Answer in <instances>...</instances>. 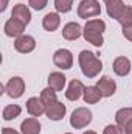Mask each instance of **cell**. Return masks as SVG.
Wrapping results in <instances>:
<instances>
[{"label": "cell", "instance_id": "obj_6", "mask_svg": "<svg viewBox=\"0 0 132 134\" xmlns=\"http://www.w3.org/2000/svg\"><path fill=\"white\" fill-rule=\"evenodd\" d=\"M6 92L11 98H19L23 95L25 92V81L20 76H13L8 83H6Z\"/></svg>", "mask_w": 132, "mask_h": 134}, {"label": "cell", "instance_id": "obj_16", "mask_svg": "<svg viewBox=\"0 0 132 134\" xmlns=\"http://www.w3.org/2000/svg\"><path fill=\"white\" fill-rule=\"evenodd\" d=\"M81 34H82V28L76 22H68L65 27L62 28V36L67 41H76Z\"/></svg>", "mask_w": 132, "mask_h": 134}, {"label": "cell", "instance_id": "obj_9", "mask_svg": "<svg viewBox=\"0 0 132 134\" xmlns=\"http://www.w3.org/2000/svg\"><path fill=\"white\" fill-rule=\"evenodd\" d=\"M84 91H86V87H84V84L79 80H71L68 87H67V92H65L67 100H70V101L79 100L84 95Z\"/></svg>", "mask_w": 132, "mask_h": 134}, {"label": "cell", "instance_id": "obj_33", "mask_svg": "<svg viewBox=\"0 0 132 134\" xmlns=\"http://www.w3.org/2000/svg\"><path fill=\"white\" fill-rule=\"evenodd\" d=\"M104 2H106V3H107V2H110V0H104Z\"/></svg>", "mask_w": 132, "mask_h": 134}, {"label": "cell", "instance_id": "obj_4", "mask_svg": "<svg viewBox=\"0 0 132 134\" xmlns=\"http://www.w3.org/2000/svg\"><path fill=\"white\" fill-rule=\"evenodd\" d=\"M101 14V6L98 0H81L78 5V16L81 19H90Z\"/></svg>", "mask_w": 132, "mask_h": 134}, {"label": "cell", "instance_id": "obj_14", "mask_svg": "<svg viewBox=\"0 0 132 134\" xmlns=\"http://www.w3.org/2000/svg\"><path fill=\"white\" fill-rule=\"evenodd\" d=\"M67 112V108L65 104H62L61 101H56L55 104H51V106H48L47 108V111H45V114H47V117L50 119V120H61L64 115H65Z\"/></svg>", "mask_w": 132, "mask_h": 134}, {"label": "cell", "instance_id": "obj_26", "mask_svg": "<svg viewBox=\"0 0 132 134\" xmlns=\"http://www.w3.org/2000/svg\"><path fill=\"white\" fill-rule=\"evenodd\" d=\"M103 134H124V131H123V128L118 126V125H107V126L104 128Z\"/></svg>", "mask_w": 132, "mask_h": 134}, {"label": "cell", "instance_id": "obj_22", "mask_svg": "<svg viewBox=\"0 0 132 134\" xmlns=\"http://www.w3.org/2000/svg\"><path fill=\"white\" fill-rule=\"evenodd\" d=\"M20 112H22V108L19 104H8V106H5L2 115H3V120L9 122V120H14L16 117H19Z\"/></svg>", "mask_w": 132, "mask_h": 134}, {"label": "cell", "instance_id": "obj_28", "mask_svg": "<svg viewBox=\"0 0 132 134\" xmlns=\"http://www.w3.org/2000/svg\"><path fill=\"white\" fill-rule=\"evenodd\" d=\"M123 36L132 42V25L131 27H123Z\"/></svg>", "mask_w": 132, "mask_h": 134}, {"label": "cell", "instance_id": "obj_34", "mask_svg": "<svg viewBox=\"0 0 132 134\" xmlns=\"http://www.w3.org/2000/svg\"><path fill=\"white\" fill-rule=\"evenodd\" d=\"M65 134H71V133H65Z\"/></svg>", "mask_w": 132, "mask_h": 134}, {"label": "cell", "instance_id": "obj_5", "mask_svg": "<svg viewBox=\"0 0 132 134\" xmlns=\"http://www.w3.org/2000/svg\"><path fill=\"white\" fill-rule=\"evenodd\" d=\"M53 63H55L56 67H59L62 70H67V69H70L73 66V55L67 48H59L53 55Z\"/></svg>", "mask_w": 132, "mask_h": 134}, {"label": "cell", "instance_id": "obj_8", "mask_svg": "<svg viewBox=\"0 0 132 134\" xmlns=\"http://www.w3.org/2000/svg\"><path fill=\"white\" fill-rule=\"evenodd\" d=\"M25 27H27V25H25L23 22H20L19 19L11 17V19L6 20V24H5V34H6V36H11V37H19V36L23 34Z\"/></svg>", "mask_w": 132, "mask_h": 134}, {"label": "cell", "instance_id": "obj_21", "mask_svg": "<svg viewBox=\"0 0 132 134\" xmlns=\"http://www.w3.org/2000/svg\"><path fill=\"white\" fill-rule=\"evenodd\" d=\"M84 101L86 103H89V104H95V103H98L101 100V92H99V89L97 86H89V87H86V91H84Z\"/></svg>", "mask_w": 132, "mask_h": 134}, {"label": "cell", "instance_id": "obj_3", "mask_svg": "<svg viewBox=\"0 0 132 134\" xmlns=\"http://www.w3.org/2000/svg\"><path fill=\"white\" fill-rule=\"evenodd\" d=\"M90 122H92V111H90V109H87V108H76V109L71 112L70 125H71L75 130L86 128Z\"/></svg>", "mask_w": 132, "mask_h": 134}, {"label": "cell", "instance_id": "obj_30", "mask_svg": "<svg viewBox=\"0 0 132 134\" xmlns=\"http://www.w3.org/2000/svg\"><path fill=\"white\" fill-rule=\"evenodd\" d=\"M124 133L126 134H132V122H129V123L124 126Z\"/></svg>", "mask_w": 132, "mask_h": 134}, {"label": "cell", "instance_id": "obj_7", "mask_svg": "<svg viewBox=\"0 0 132 134\" xmlns=\"http://www.w3.org/2000/svg\"><path fill=\"white\" fill-rule=\"evenodd\" d=\"M34 47H36V41H34L33 36L22 34V36L16 37L14 48H16L19 53H30V52H33L34 50Z\"/></svg>", "mask_w": 132, "mask_h": 134}, {"label": "cell", "instance_id": "obj_19", "mask_svg": "<svg viewBox=\"0 0 132 134\" xmlns=\"http://www.w3.org/2000/svg\"><path fill=\"white\" fill-rule=\"evenodd\" d=\"M65 75H62L61 72H51L48 75V86L55 91H62L65 86Z\"/></svg>", "mask_w": 132, "mask_h": 134}, {"label": "cell", "instance_id": "obj_27", "mask_svg": "<svg viewBox=\"0 0 132 134\" xmlns=\"http://www.w3.org/2000/svg\"><path fill=\"white\" fill-rule=\"evenodd\" d=\"M47 2H48V0H28L30 6H31L33 9H36V11L44 9V8L47 6Z\"/></svg>", "mask_w": 132, "mask_h": 134}, {"label": "cell", "instance_id": "obj_12", "mask_svg": "<svg viewBox=\"0 0 132 134\" xmlns=\"http://www.w3.org/2000/svg\"><path fill=\"white\" fill-rule=\"evenodd\" d=\"M27 111H28L30 115H33V117H39V115H42V114L47 111V106L44 104V101L40 100V98H37V97H31L30 100L27 101Z\"/></svg>", "mask_w": 132, "mask_h": 134}, {"label": "cell", "instance_id": "obj_1", "mask_svg": "<svg viewBox=\"0 0 132 134\" xmlns=\"http://www.w3.org/2000/svg\"><path fill=\"white\" fill-rule=\"evenodd\" d=\"M104 30H106V22L104 20L92 19V20H87L86 27L82 28V34H84V39L87 42H90L95 47H101L104 44V37H103Z\"/></svg>", "mask_w": 132, "mask_h": 134}, {"label": "cell", "instance_id": "obj_18", "mask_svg": "<svg viewBox=\"0 0 132 134\" xmlns=\"http://www.w3.org/2000/svg\"><path fill=\"white\" fill-rule=\"evenodd\" d=\"M20 130H22V134H39L40 133V123L37 119L30 117L20 123Z\"/></svg>", "mask_w": 132, "mask_h": 134}, {"label": "cell", "instance_id": "obj_17", "mask_svg": "<svg viewBox=\"0 0 132 134\" xmlns=\"http://www.w3.org/2000/svg\"><path fill=\"white\" fill-rule=\"evenodd\" d=\"M59 24H61V17H59L58 13H48L42 19V27L47 31H56L58 27H59Z\"/></svg>", "mask_w": 132, "mask_h": 134}, {"label": "cell", "instance_id": "obj_31", "mask_svg": "<svg viewBox=\"0 0 132 134\" xmlns=\"http://www.w3.org/2000/svg\"><path fill=\"white\" fill-rule=\"evenodd\" d=\"M6 5H8V0H2V6H0V11H5V9H6Z\"/></svg>", "mask_w": 132, "mask_h": 134}, {"label": "cell", "instance_id": "obj_23", "mask_svg": "<svg viewBox=\"0 0 132 134\" xmlns=\"http://www.w3.org/2000/svg\"><path fill=\"white\" fill-rule=\"evenodd\" d=\"M40 100L44 101V104L48 108V106H51V104H55L56 101H58V97H56V92H55V89H51L50 86L48 87H45L42 92H40Z\"/></svg>", "mask_w": 132, "mask_h": 134}, {"label": "cell", "instance_id": "obj_11", "mask_svg": "<svg viewBox=\"0 0 132 134\" xmlns=\"http://www.w3.org/2000/svg\"><path fill=\"white\" fill-rule=\"evenodd\" d=\"M124 9H126V6H124L123 0H110L106 5V11H107L109 17H112L115 20H120V17L123 16Z\"/></svg>", "mask_w": 132, "mask_h": 134}, {"label": "cell", "instance_id": "obj_15", "mask_svg": "<svg viewBox=\"0 0 132 134\" xmlns=\"http://www.w3.org/2000/svg\"><path fill=\"white\" fill-rule=\"evenodd\" d=\"M11 17L19 19L20 22H23L25 25H28L30 20H31V13H30L28 6H25L23 3H17V5L13 8V14H11Z\"/></svg>", "mask_w": 132, "mask_h": 134}, {"label": "cell", "instance_id": "obj_20", "mask_svg": "<svg viewBox=\"0 0 132 134\" xmlns=\"http://www.w3.org/2000/svg\"><path fill=\"white\" fill-rule=\"evenodd\" d=\"M115 122H117L118 126H121L124 130V126L129 122H132V108H121V109H118L117 114H115Z\"/></svg>", "mask_w": 132, "mask_h": 134}, {"label": "cell", "instance_id": "obj_10", "mask_svg": "<svg viewBox=\"0 0 132 134\" xmlns=\"http://www.w3.org/2000/svg\"><path fill=\"white\" fill-rule=\"evenodd\" d=\"M97 87L99 89L103 97H112L117 91V83L109 76H101L97 83Z\"/></svg>", "mask_w": 132, "mask_h": 134}, {"label": "cell", "instance_id": "obj_13", "mask_svg": "<svg viewBox=\"0 0 132 134\" xmlns=\"http://www.w3.org/2000/svg\"><path fill=\"white\" fill-rule=\"evenodd\" d=\"M112 69H113V72L118 76H126L131 72V61H129V58H126V56L115 58V61L112 64Z\"/></svg>", "mask_w": 132, "mask_h": 134}, {"label": "cell", "instance_id": "obj_29", "mask_svg": "<svg viewBox=\"0 0 132 134\" xmlns=\"http://www.w3.org/2000/svg\"><path fill=\"white\" fill-rule=\"evenodd\" d=\"M2 134H19L16 130H13V128H3L2 130Z\"/></svg>", "mask_w": 132, "mask_h": 134}, {"label": "cell", "instance_id": "obj_2", "mask_svg": "<svg viewBox=\"0 0 132 134\" xmlns=\"http://www.w3.org/2000/svg\"><path fill=\"white\" fill-rule=\"evenodd\" d=\"M79 67H81V72L84 76L95 78L103 70V63L99 58L95 56V53H92L89 50H82L79 53Z\"/></svg>", "mask_w": 132, "mask_h": 134}, {"label": "cell", "instance_id": "obj_32", "mask_svg": "<svg viewBox=\"0 0 132 134\" xmlns=\"http://www.w3.org/2000/svg\"><path fill=\"white\" fill-rule=\"evenodd\" d=\"M82 134H97L95 131H86V133H82Z\"/></svg>", "mask_w": 132, "mask_h": 134}, {"label": "cell", "instance_id": "obj_24", "mask_svg": "<svg viewBox=\"0 0 132 134\" xmlns=\"http://www.w3.org/2000/svg\"><path fill=\"white\" fill-rule=\"evenodd\" d=\"M73 6V0H55V8L58 13H68Z\"/></svg>", "mask_w": 132, "mask_h": 134}, {"label": "cell", "instance_id": "obj_25", "mask_svg": "<svg viewBox=\"0 0 132 134\" xmlns=\"http://www.w3.org/2000/svg\"><path fill=\"white\" fill-rule=\"evenodd\" d=\"M118 22H120L123 27H131L132 25V6H126L124 13H123V16L120 17Z\"/></svg>", "mask_w": 132, "mask_h": 134}]
</instances>
